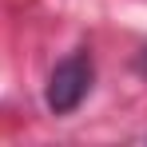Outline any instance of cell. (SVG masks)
Returning a JSON list of instances; mask_svg holds the SVG:
<instances>
[{"mask_svg": "<svg viewBox=\"0 0 147 147\" xmlns=\"http://www.w3.org/2000/svg\"><path fill=\"white\" fill-rule=\"evenodd\" d=\"M88 88H92V60H88V52H76L68 60H60L48 76V107L56 115H68L76 111L84 96H88Z\"/></svg>", "mask_w": 147, "mask_h": 147, "instance_id": "cell-1", "label": "cell"}]
</instances>
